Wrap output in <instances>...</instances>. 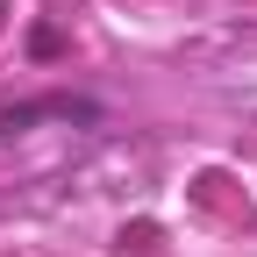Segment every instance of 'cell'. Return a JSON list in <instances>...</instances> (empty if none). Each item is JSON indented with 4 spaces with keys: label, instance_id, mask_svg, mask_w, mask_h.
<instances>
[{
    "label": "cell",
    "instance_id": "1",
    "mask_svg": "<svg viewBox=\"0 0 257 257\" xmlns=\"http://www.w3.org/2000/svg\"><path fill=\"white\" fill-rule=\"evenodd\" d=\"M93 121V107L86 100H29V107H0V143H8V136H29V128H36V121Z\"/></svg>",
    "mask_w": 257,
    "mask_h": 257
}]
</instances>
